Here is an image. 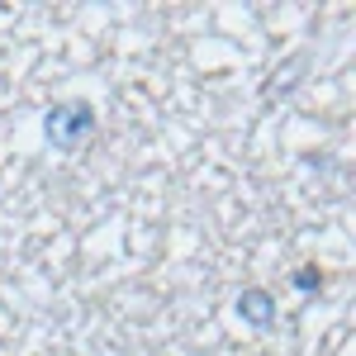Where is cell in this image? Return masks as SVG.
Here are the masks:
<instances>
[{
	"mask_svg": "<svg viewBox=\"0 0 356 356\" xmlns=\"http://www.w3.org/2000/svg\"><path fill=\"white\" fill-rule=\"evenodd\" d=\"M295 290H304V295H318V290H323V275L314 271V266H304V271L295 275Z\"/></svg>",
	"mask_w": 356,
	"mask_h": 356,
	"instance_id": "3957f363",
	"label": "cell"
},
{
	"mask_svg": "<svg viewBox=\"0 0 356 356\" xmlns=\"http://www.w3.org/2000/svg\"><path fill=\"white\" fill-rule=\"evenodd\" d=\"M238 318L252 323V328H271L275 323V295L261 290V285H247L243 295H238Z\"/></svg>",
	"mask_w": 356,
	"mask_h": 356,
	"instance_id": "7a4b0ae2",
	"label": "cell"
},
{
	"mask_svg": "<svg viewBox=\"0 0 356 356\" xmlns=\"http://www.w3.org/2000/svg\"><path fill=\"white\" fill-rule=\"evenodd\" d=\"M90 134H95V105L90 100H57L43 114V138L57 152H81Z\"/></svg>",
	"mask_w": 356,
	"mask_h": 356,
	"instance_id": "6da1fadb",
	"label": "cell"
}]
</instances>
